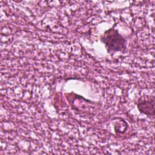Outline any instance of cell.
<instances>
[{
	"instance_id": "cell-2",
	"label": "cell",
	"mask_w": 155,
	"mask_h": 155,
	"mask_svg": "<svg viewBox=\"0 0 155 155\" xmlns=\"http://www.w3.org/2000/svg\"><path fill=\"white\" fill-rule=\"evenodd\" d=\"M137 108L140 113L146 115L154 114V97H148L145 99L140 98L137 102Z\"/></svg>"
},
{
	"instance_id": "cell-1",
	"label": "cell",
	"mask_w": 155,
	"mask_h": 155,
	"mask_svg": "<svg viewBox=\"0 0 155 155\" xmlns=\"http://www.w3.org/2000/svg\"><path fill=\"white\" fill-rule=\"evenodd\" d=\"M101 42L105 46L110 54L116 52H124L126 49V40L120 35L116 29L112 27L106 30L101 37Z\"/></svg>"
}]
</instances>
